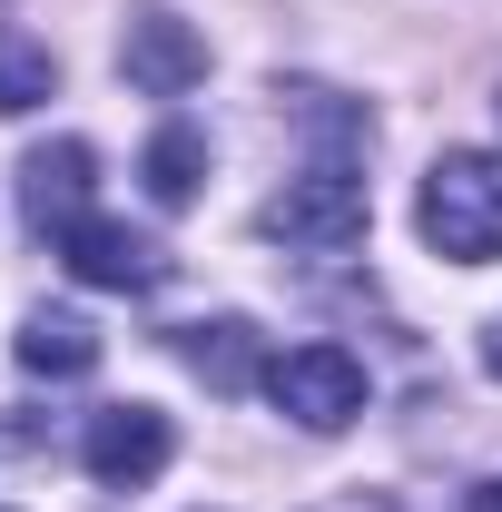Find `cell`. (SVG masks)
<instances>
[{
	"label": "cell",
	"instance_id": "1",
	"mask_svg": "<svg viewBox=\"0 0 502 512\" xmlns=\"http://www.w3.org/2000/svg\"><path fill=\"white\" fill-rule=\"evenodd\" d=\"M414 227L453 266H493L502 256V148H443L414 188Z\"/></svg>",
	"mask_w": 502,
	"mask_h": 512
},
{
	"label": "cell",
	"instance_id": "2",
	"mask_svg": "<svg viewBox=\"0 0 502 512\" xmlns=\"http://www.w3.org/2000/svg\"><path fill=\"white\" fill-rule=\"evenodd\" d=\"M365 217H375V207H365V178H355V168H306V178H286V188L266 197V217H256V227H266L276 247L345 256L355 237H365Z\"/></svg>",
	"mask_w": 502,
	"mask_h": 512
},
{
	"label": "cell",
	"instance_id": "3",
	"mask_svg": "<svg viewBox=\"0 0 502 512\" xmlns=\"http://www.w3.org/2000/svg\"><path fill=\"white\" fill-rule=\"evenodd\" d=\"M266 404L306 434H345L365 414V365L345 345H286V355H266Z\"/></svg>",
	"mask_w": 502,
	"mask_h": 512
},
{
	"label": "cell",
	"instance_id": "4",
	"mask_svg": "<svg viewBox=\"0 0 502 512\" xmlns=\"http://www.w3.org/2000/svg\"><path fill=\"white\" fill-rule=\"evenodd\" d=\"M168 453H178V424H168L158 404H109V414H89V434H79L89 483H109V493L158 483V473H168Z\"/></svg>",
	"mask_w": 502,
	"mask_h": 512
},
{
	"label": "cell",
	"instance_id": "5",
	"mask_svg": "<svg viewBox=\"0 0 502 512\" xmlns=\"http://www.w3.org/2000/svg\"><path fill=\"white\" fill-rule=\"evenodd\" d=\"M119 69L148 89V99H188L197 79H207V40H197L178 10H138L119 40Z\"/></svg>",
	"mask_w": 502,
	"mask_h": 512
},
{
	"label": "cell",
	"instance_id": "6",
	"mask_svg": "<svg viewBox=\"0 0 502 512\" xmlns=\"http://www.w3.org/2000/svg\"><path fill=\"white\" fill-rule=\"evenodd\" d=\"M60 266L79 276V286H109V296H138V286H158V247L138 237V227H119V217H79V227H60Z\"/></svg>",
	"mask_w": 502,
	"mask_h": 512
},
{
	"label": "cell",
	"instance_id": "7",
	"mask_svg": "<svg viewBox=\"0 0 502 512\" xmlns=\"http://www.w3.org/2000/svg\"><path fill=\"white\" fill-rule=\"evenodd\" d=\"M89 188H99V148H89V138H50V148L20 158V207H30V227H50V237L89 217Z\"/></svg>",
	"mask_w": 502,
	"mask_h": 512
},
{
	"label": "cell",
	"instance_id": "8",
	"mask_svg": "<svg viewBox=\"0 0 502 512\" xmlns=\"http://www.w3.org/2000/svg\"><path fill=\"white\" fill-rule=\"evenodd\" d=\"M20 365H30V375H89V365H99V325L79 316V306H30V316H20Z\"/></svg>",
	"mask_w": 502,
	"mask_h": 512
},
{
	"label": "cell",
	"instance_id": "9",
	"mask_svg": "<svg viewBox=\"0 0 502 512\" xmlns=\"http://www.w3.org/2000/svg\"><path fill=\"white\" fill-rule=\"evenodd\" d=\"M138 178H148L158 207H188L197 178H207V138H197V128H158V138H148V158H138Z\"/></svg>",
	"mask_w": 502,
	"mask_h": 512
},
{
	"label": "cell",
	"instance_id": "10",
	"mask_svg": "<svg viewBox=\"0 0 502 512\" xmlns=\"http://www.w3.org/2000/svg\"><path fill=\"white\" fill-rule=\"evenodd\" d=\"M178 355H188V365H197L207 384H217V394H237V384L256 375V345H247V325H237V316L188 325V335H178Z\"/></svg>",
	"mask_w": 502,
	"mask_h": 512
},
{
	"label": "cell",
	"instance_id": "11",
	"mask_svg": "<svg viewBox=\"0 0 502 512\" xmlns=\"http://www.w3.org/2000/svg\"><path fill=\"white\" fill-rule=\"evenodd\" d=\"M60 89V60L40 50V40H20V30H0V119H20V109H40Z\"/></svg>",
	"mask_w": 502,
	"mask_h": 512
},
{
	"label": "cell",
	"instance_id": "12",
	"mask_svg": "<svg viewBox=\"0 0 502 512\" xmlns=\"http://www.w3.org/2000/svg\"><path fill=\"white\" fill-rule=\"evenodd\" d=\"M463 512H502V483H473V493H463Z\"/></svg>",
	"mask_w": 502,
	"mask_h": 512
},
{
	"label": "cell",
	"instance_id": "13",
	"mask_svg": "<svg viewBox=\"0 0 502 512\" xmlns=\"http://www.w3.org/2000/svg\"><path fill=\"white\" fill-rule=\"evenodd\" d=\"M483 365H493V375H502V316L483 325Z\"/></svg>",
	"mask_w": 502,
	"mask_h": 512
}]
</instances>
